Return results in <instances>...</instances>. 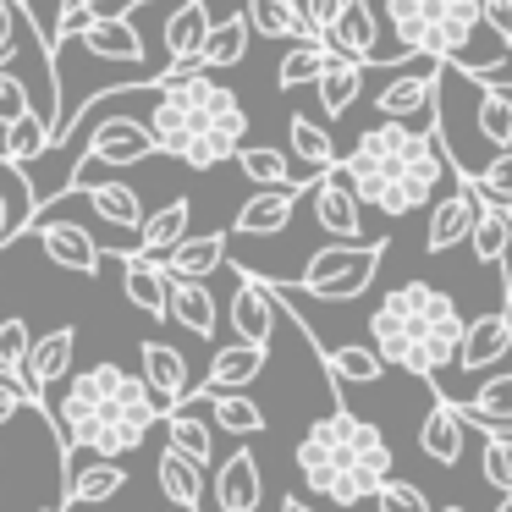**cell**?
I'll list each match as a JSON object with an SVG mask.
<instances>
[{
	"label": "cell",
	"instance_id": "6da1fadb",
	"mask_svg": "<svg viewBox=\"0 0 512 512\" xmlns=\"http://www.w3.org/2000/svg\"><path fill=\"white\" fill-rule=\"evenodd\" d=\"M446 166L452 160H446V144H441V127L435 122L424 133L408 122H375L358 133L347 160H336V171L353 182L358 204L391 215V221L424 210L435 199V188H441Z\"/></svg>",
	"mask_w": 512,
	"mask_h": 512
},
{
	"label": "cell",
	"instance_id": "7a4b0ae2",
	"mask_svg": "<svg viewBox=\"0 0 512 512\" xmlns=\"http://www.w3.org/2000/svg\"><path fill=\"white\" fill-rule=\"evenodd\" d=\"M155 105H149V133H155L160 155L182 160L193 171H215L232 160L248 138V111L221 78L210 72H160L149 83Z\"/></svg>",
	"mask_w": 512,
	"mask_h": 512
},
{
	"label": "cell",
	"instance_id": "3957f363",
	"mask_svg": "<svg viewBox=\"0 0 512 512\" xmlns=\"http://www.w3.org/2000/svg\"><path fill=\"white\" fill-rule=\"evenodd\" d=\"M160 424V408L149 397L144 375H127L122 364H89L83 375L67 380L56 402V430H61V463L72 457H127L149 441Z\"/></svg>",
	"mask_w": 512,
	"mask_h": 512
},
{
	"label": "cell",
	"instance_id": "277c9868",
	"mask_svg": "<svg viewBox=\"0 0 512 512\" xmlns=\"http://www.w3.org/2000/svg\"><path fill=\"white\" fill-rule=\"evenodd\" d=\"M292 463H298L303 485L320 501H331V507H358V501H369L391 479L397 457H391V441L380 435V424L358 419V413H347L342 402H336V413H325V419H314L309 430H303Z\"/></svg>",
	"mask_w": 512,
	"mask_h": 512
},
{
	"label": "cell",
	"instance_id": "5b68a950",
	"mask_svg": "<svg viewBox=\"0 0 512 512\" xmlns=\"http://www.w3.org/2000/svg\"><path fill=\"white\" fill-rule=\"evenodd\" d=\"M463 325V309L430 281H402L369 314V336H375V353L386 358V369H408L419 380H435L457 364Z\"/></svg>",
	"mask_w": 512,
	"mask_h": 512
},
{
	"label": "cell",
	"instance_id": "8992f818",
	"mask_svg": "<svg viewBox=\"0 0 512 512\" xmlns=\"http://www.w3.org/2000/svg\"><path fill=\"white\" fill-rule=\"evenodd\" d=\"M386 23L402 56H435L463 78L490 72L512 50L507 39L485 28L479 0H386Z\"/></svg>",
	"mask_w": 512,
	"mask_h": 512
},
{
	"label": "cell",
	"instance_id": "52a82bcc",
	"mask_svg": "<svg viewBox=\"0 0 512 512\" xmlns=\"http://www.w3.org/2000/svg\"><path fill=\"white\" fill-rule=\"evenodd\" d=\"M380 259H386V237L380 243H331L320 254H309V265H303L292 292H309V298H325V303H347L358 292H369Z\"/></svg>",
	"mask_w": 512,
	"mask_h": 512
},
{
	"label": "cell",
	"instance_id": "ba28073f",
	"mask_svg": "<svg viewBox=\"0 0 512 512\" xmlns=\"http://www.w3.org/2000/svg\"><path fill=\"white\" fill-rule=\"evenodd\" d=\"M149 155H160L149 122H138V116H105V122L89 133V144H83L78 166H72V182L89 177L94 166H116V171H122V166H138V160H149ZM72 182H67V188H72Z\"/></svg>",
	"mask_w": 512,
	"mask_h": 512
},
{
	"label": "cell",
	"instance_id": "9c48e42d",
	"mask_svg": "<svg viewBox=\"0 0 512 512\" xmlns=\"http://www.w3.org/2000/svg\"><path fill=\"white\" fill-rule=\"evenodd\" d=\"M441 72H446V61L419 56L408 72H397V78H391L386 89L375 94V116H380V122H413V116L435 122V100H441Z\"/></svg>",
	"mask_w": 512,
	"mask_h": 512
},
{
	"label": "cell",
	"instance_id": "30bf717a",
	"mask_svg": "<svg viewBox=\"0 0 512 512\" xmlns=\"http://www.w3.org/2000/svg\"><path fill=\"white\" fill-rule=\"evenodd\" d=\"M309 199H314V221H320V232L331 237V243H364V204H358L353 182L336 166L314 177Z\"/></svg>",
	"mask_w": 512,
	"mask_h": 512
},
{
	"label": "cell",
	"instance_id": "8fae6325",
	"mask_svg": "<svg viewBox=\"0 0 512 512\" xmlns=\"http://www.w3.org/2000/svg\"><path fill=\"white\" fill-rule=\"evenodd\" d=\"M320 39H325V50H336V56H353V61H364V67H380V61H391L386 50H380L375 0H342L336 23L325 28Z\"/></svg>",
	"mask_w": 512,
	"mask_h": 512
},
{
	"label": "cell",
	"instance_id": "7c38bea8",
	"mask_svg": "<svg viewBox=\"0 0 512 512\" xmlns=\"http://www.w3.org/2000/svg\"><path fill=\"white\" fill-rule=\"evenodd\" d=\"M474 215H479V188L468 171H457V193L430 204V221H424V254H446V248L468 243L474 232Z\"/></svg>",
	"mask_w": 512,
	"mask_h": 512
},
{
	"label": "cell",
	"instance_id": "4fadbf2b",
	"mask_svg": "<svg viewBox=\"0 0 512 512\" xmlns=\"http://www.w3.org/2000/svg\"><path fill=\"white\" fill-rule=\"evenodd\" d=\"M72 353H78V331H72V325H56L50 336H34V347H28V369H23L28 402L50 408V386L72 375Z\"/></svg>",
	"mask_w": 512,
	"mask_h": 512
},
{
	"label": "cell",
	"instance_id": "5bb4252c",
	"mask_svg": "<svg viewBox=\"0 0 512 512\" xmlns=\"http://www.w3.org/2000/svg\"><path fill=\"white\" fill-rule=\"evenodd\" d=\"M512 353V287H507V309L479 314V320L463 325V342H457V369L463 375H485L490 364Z\"/></svg>",
	"mask_w": 512,
	"mask_h": 512
},
{
	"label": "cell",
	"instance_id": "9a60e30c",
	"mask_svg": "<svg viewBox=\"0 0 512 512\" xmlns=\"http://www.w3.org/2000/svg\"><path fill=\"white\" fill-rule=\"evenodd\" d=\"M34 237H39V248H45L50 265L72 270V276H100L105 248L94 243V237L83 232V226H72V221H50V215H34Z\"/></svg>",
	"mask_w": 512,
	"mask_h": 512
},
{
	"label": "cell",
	"instance_id": "2e32d148",
	"mask_svg": "<svg viewBox=\"0 0 512 512\" xmlns=\"http://www.w3.org/2000/svg\"><path fill=\"white\" fill-rule=\"evenodd\" d=\"M276 320H281L276 287L243 270V281H237V292H232V331H237V342L270 347V331H276Z\"/></svg>",
	"mask_w": 512,
	"mask_h": 512
},
{
	"label": "cell",
	"instance_id": "e0dca14e",
	"mask_svg": "<svg viewBox=\"0 0 512 512\" xmlns=\"http://www.w3.org/2000/svg\"><path fill=\"white\" fill-rule=\"evenodd\" d=\"M468 430H474V424L463 419V408H457L452 397H435L430 413H424V424H419V452L430 457L435 468H457L463 463V446H468Z\"/></svg>",
	"mask_w": 512,
	"mask_h": 512
},
{
	"label": "cell",
	"instance_id": "ac0fdd59",
	"mask_svg": "<svg viewBox=\"0 0 512 512\" xmlns=\"http://www.w3.org/2000/svg\"><path fill=\"white\" fill-rule=\"evenodd\" d=\"M138 364H144V386H149V397H155L160 413H171L193 391L188 358H182L171 342H144V347H138Z\"/></svg>",
	"mask_w": 512,
	"mask_h": 512
},
{
	"label": "cell",
	"instance_id": "d6986e66",
	"mask_svg": "<svg viewBox=\"0 0 512 512\" xmlns=\"http://www.w3.org/2000/svg\"><path fill=\"white\" fill-rule=\"evenodd\" d=\"M210 34V6L204 0H182L166 17V67L171 72H199V50Z\"/></svg>",
	"mask_w": 512,
	"mask_h": 512
},
{
	"label": "cell",
	"instance_id": "ffe728a7",
	"mask_svg": "<svg viewBox=\"0 0 512 512\" xmlns=\"http://www.w3.org/2000/svg\"><path fill=\"white\" fill-rule=\"evenodd\" d=\"M259 496H265L259 457L243 446V452H232L215 468V512H259Z\"/></svg>",
	"mask_w": 512,
	"mask_h": 512
},
{
	"label": "cell",
	"instance_id": "44dd1931",
	"mask_svg": "<svg viewBox=\"0 0 512 512\" xmlns=\"http://www.w3.org/2000/svg\"><path fill=\"white\" fill-rule=\"evenodd\" d=\"M122 292H127V303H133L138 314H149V320H166V292H171V276H166V265L160 259H149V254H122Z\"/></svg>",
	"mask_w": 512,
	"mask_h": 512
},
{
	"label": "cell",
	"instance_id": "7402d4cb",
	"mask_svg": "<svg viewBox=\"0 0 512 512\" xmlns=\"http://www.w3.org/2000/svg\"><path fill=\"white\" fill-rule=\"evenodd\" d=\"M78 45L89 50L94 61H116V67H133V61H144V34L133 28V17H94L89 28L78 34Z\"/></svg>",
	"mask_w": 512,
	"mask_h": 512
},
{
	"label": "cell",
	"instance_id": "603a6c76",
	"mask_svg": "<svg viewBox=\"0 0 512 512\" xmlns=\"http://www.w3.org/2000/svg\"><path fill=\"white\" fill-rule=\"evenodd\" d=\"M298 193H303V188H259L254 199L237 210L232 232H237V237H276V232H287V226H292V210H298Z\"/></svg>",
	"mask_w": 512,
	"mask_h": 512
},
{
	"label": "cell",
	"instance_id": "cb8c5ba5",
	"mask_svg": "<svg viewBox=\"0 0 512 512\" xmlns=\"http://www.w3.org/2000/svg\"><path fill=\"white\" fill-rule=\"evenodd\" d=\"M34 182H28L23 166H12V160L0 155V248L17 243V237L34 226Z\"/></svg>",
	"mask_w": 512,
	"mask_h": 512
},
{
	"label": "cell",
	"instance_id": "d4e9b609",
	"mask_svg": "<svg viewBox=\"0 0 512 512\" xmlns=\"http://www.w3.org/2000/svg\"><path fill=\"white\" fill-rule=\"evenodd\" d=\"M122 485H127V468H122V457H94L89 468H72V479H67V496H61V507H67V512H78V507H100V501L122 496Z\"/></svg>",
	"mask_w": 512,
	"mask_h": 512
},
{
	"label": "cell",
	"instance_id": "484cf974",
	"mask_svg": "<svg viewBox=\"0 0 512 512\" xmlns=\"http://www.w3.org/2000/svg\"><path fill=\"white\" fill-rule=\"evenodd\" d=\"M265 358H270V347H259V342L221 347V353L210 358V375L199 380V391H243L248 380L265 375Z\"/></svg>",
	"mask_w": 512,
	"mask_h": 512
},
{
	"label": "cell",
	"instance_id": "4316f807",
	"mask_svg": "<svg viewBox=\"0 0 512 512\" xmlns=\"http://www.w3.org/2000/svg\"><path fill=\"white\" fill-rule=\"evenodd\" d=\"M166 320H177L182 331L204 336L210 342L215 325H221V309H215V292L204 281H177L171 276V292H166Z\"/></svg>",
	"mask_w": 512,
	"mask_h": 512
},
{
	"label": "cell",
	"instance_id": "83f0119b",
	"mask_svg": "<svg viewBox=\"0 0 512 512\" xmlns=\"http://www.w3.org/2000/svg\"><path fill=\"white\" fill-rule=\"evenodd\" d=\"M67 193H83V199L94 204V215H100L105 226H116V232H138L144 226V199H138V188H127V182H78V188Z\"/></svg>",
	"mask_w": 512,
	"mask_h": 512
},
{
	"label": "cell",
	"instance_id": "f1b7e54d",
	"mask_svg": "<svg viewBox=\"0 0 512 512\" xmlns=\"http://www.w3.org/2000/svg\"><path fill=\"white\" fill-rule=\"evenodd\" d=\"M160 265H166V276H177V281H210L215 270L226 265V232L182 237V243L160 259Z\"/></svg>",
	"mask_w": 512,
	"mask_h": 512
},
{
	"label": "cell",
	"instance_id": "f546056e",
	"mask_svg": "<svg viewBox=\"0 0 512 512\" xmlns=\"http://www.w3.org/2000/svg\"><path fill=\"white\" fill-rule=\"evenodd\" d=\"M320 111L325 116H347L353 111V100L364 94V61H353V56H325V72H320Z\"/></svg>",
	"mask_w": 512,
	"mask_h": 512
},
{
	"label": "cell",
	"instance_id": "4dcf8cb0",
	"mask_svg": "<svg viewBox=\"0 0 512 512\" xmlns=\"http://www.w3.org/2000/svg\"><path fill=\"white\" fill-rule=\"evenodd\" d=\"M320 364L331 375V386H375L386 375V358L364 342H347V347H320Z\"/></svg>",
	"mask_w": 512,
	"mask_h": 512
},
{
	"label": "cell",
	"instance_id": "1f68e13d",
	"mask_svg": "<svg viewBox=\"0 0 512 512\" xmlns=\"http://www.w3.org/2000/svg\"><path fill=\"white\" fill-rule=\"evenodd\" d=\"M457 408H463V419L474 424V430H512V369L490 375L485 386L468 402H457Z\"/></svg>",
	"mask_w": 512,
	"mask_h": 512
},
{
	"label": "cell",
	"instance_id": "d6a6232c",
	"mask_svg": "<svg viewBox=\"0 0 512 512\" xmlns=\"http://www.w3.org/2000/svg\"><path fill=\"white\" fill-rule=\"evenodd\" d=\"M188 221H193V204H188V199H171L166 210L144 215V226H138V254L166 259L171 248H177L182 237H188Z\"/></svg>",
	"mask_w": 512,
	"mask_h": 512
},
{
	"label": "cell",
	"instance_id": "836d02e7",
	"mask_svg": "<svg viewBox=\"0 0 512 512\" xmlns=\"http://www.w3.org/2000/svg\"><path fill=\"white\" fill-rule=\"evenodd\" d=\"M474 83V78H468ZM479 100H474V122H479V138H485L490 149H512V89H501V83H474Z\"/></svg>",
	"mask_w": 512,
	"mask_h": 512
},
{
	"label": "cell",
	"instance_id": "e575fe53",
	"mask_svg": "<svg viewBox=\"0 0 512 512\" xmlns=\"http://www.w3.org/2000/svg\"><path fill=\"white\" fill-rule=\"evenodd\" d=\"M243 17L265 39H309V23H303L298 0H243Z\"/></svg>",
	"mask_w": 512,
	"mask_h": 512
},
{
	"label": "cell",
	"instance_id": "d590c367",
	"mask_svg": "<svg viewBox=\"0 0 512 512\" xmlns=\"http://www.w3.org/2000/svg\"><path fill=\"white\" fill-rule=\"evenodd\" d=\"M160 419H166V446H177L182 457H193V463H210L215 457V424H204L188 402H177V408L160 413Z\"/></svg>",
	"mask_w": 512,
	"mask_h": 512
},
{
	"label": "cell",
	"instance_id": "8d00e7d4",
	"mask_svg": "<svg viewBox=\"0 0 512 512\" xmlns=\"http://www.w3.org/2000/svg\"><path fill=\"white\" fill-rule=\"evenodd\" d=\"M199 391V386H193ZM204 408H210V424L226 435H259L265 430V413H259V402H248L243 391H199Z\"/></svg>",
	"mask_w": 512,
	"mask_h": 512
},
{
	"label": "cell",
	"instance_id": "74e56055",
	"mask_svg": "<svg viewBox=\"0 0 512 512\" xmlns=\"http://www.w3.org/2000/svg\"><path fill=\"white\" fill-rule=\"evenodd\" d=\"M248 17H226V23H210V34H204V50H199V72H215V67H237V61L248 56Z\"/></svg>",
	"mask_w": 512,
	"mask_h": 512
},
{
	"label": "cell",
	"instance_id": "f35d334b",
	"mask_svg": "<svg viewBox=\"0 0 512 512\" xmlns=\"http://www.w3.org/2000/svg\"><path fill=\"white\" fill-rule=\"evenodd\" d=\"M232 160L243 166L248 182H259V188H314V182L292 177V160L281 155V149H270V144H243Z\"/></svg>",
	"mask_w": 512,
	"mask_h": 512
},
{
	"label": "cell",
	"instance_id": "ab89813d",
	"mask_svg": "<svg viewBox=\"0 0 512 512\" xmlns=\"http://www.w3.org/2000/svg\"><path fill=\"white\" fill-rule=\"evenodd\" d=\"M468 248H474L479 265H501L512 248V226L507 215H501V204H490L485 193H479V215H474V232H468Z\"/></svg>",
	"mask_w": 512,
	"mask_h": 512
},
{
	"label": "cell",
	"instance_id": "60d3db41",
	"mask_svg": "<svg viewBox=\"0 0 512 512\" xmlns=\"http://www.w3.org/2000/svg\"><path fill=\"white\" fill-rule=\"evenodd\" d=\"M325 39L320 34H309V39H292V50L281 56V67H276V89H309V83H320V72H325Z\"/></svg>",
	"mask_w": 512,
	"mask_h": 512
},
{
	"label": "cell",
	"instance_id": "b9f144b4",
	"mask_svg": "<svg viewBox=\"0 0 512 512\" xmlns=\"http://www.w3.org/2000/svg\"><path fill=\"white\" fill-rule=\"evenodd\" d=\"M287 138H292V155L309 166V177H320V171L336 166V144H331V133H325L314 116H292V122H287Z\"/></svg>",
	"mask_w": 512,
	"mask_h": 512
},
{
	"label": "cell",
	"instance_id": "7bdbcfd3",
	"mask_svg": "<svg viewBox=\"0 0 512 512\" xmlns=\"http://www.w3.org/2000/svg\"><path fill=\"white\" fill-rule=\"evenodd\" d=\"M45 149H50V122H45L39 111H28L23 122L6 127V144H0V155L12 160V166H34Z\"/></svg>",
	"mask_w": 512,
	"mask_h": 512
},
{
	"label": "cell",
	"instance_id": "ee69618b",
	"mask_svg": "<svg viewBox=\"0 0 512 512\" xmlns=\"http://www.w3.org/2000/svg\"><path fill=\"white\" fill-rule=\"evenodd\" d=\"M479 468H485V485L496 490V496H512V435L507 430H485Z\"/></svg>",
	"mask_w": 512,
	"mask_h": 512
},
{
	"label": "cell",
	"instance_id": "f6af8a7d",
	"mask_svg": "<svg viewBox=\"0 0 512 512\" xmlns=\"http://www.w3.org/2000/svg\"><path fill=\"white\" fill-rule=\"evenodd\" d=\"M28 347H34V336H28V320H0V375L12 380V386H23V369H28Z\"/></svg>",
	"mask_w": 512,
	"mask_h": 512
},
{
	"label": "cell",
	"instance_id": "bcb514c9",
	"mask_svg": "<svg viewBox=\"0 0 512 512\" xmlns=\"http://www.w3.org/2000/svg\"><path fill=\"white\" fill-rule=\"evenodd\" d=\"M34 17H28L23 0H0V67H12V56L23 50V39L34 34Z\"/></svg>",
	"mask_w": 512,
	"mask_h": 512
},
{
	"label": "cell",
	"instance_id": "7dc6e473",
	"mask_svg": "<svg viewBox=\"0 0 512 512\" xmlns=\"http://www.w3.org/2000/svg\"><path fill=\"white\" fill-rule=\"evenodd\" d=\"M369 501H375V512H435L430 496H424V485H413V479H397V474H391Z\"/></svg>",
	"mask_w": 512,
	"mask_h": 512
},
{
	"label": "cell",
	"instance_id": "c3c4849f",
	"mask_svg": "<svg viewBox=\"0 0 512 512\" xmlns=\"http://www.w3.org/2000/svg\"><path fill=\"white\" fill-rule=\"evenodd\" d=\"M468 177H474V188L485 193L490 204H507V199H512V149H501V155L490 160V166L468 171Z\"/></svg>",
	"mask_w": 512,
	"mask_h": 512
},
{
	"label": "cell",
	"instance_id": "681fc988",
	"mask_svg": "<svg viewBox=\"0 0 512 512\" xmlns=\"http://www.w3.org/2000/svg\"><path fill=\"white\" fill-rule=\"evenodd\" d=\"M89 23H94V6H89V0H61L56 17H50V39H78Z\"/></svg>",
	"mask_w": 512,
	"mask_h": 512
},
{
	"label": "cell",
	"instance_id": "f907efd6",
	"mask_svg": "<svg viewBox=\"0 0 512 512\" xmlns=\"http://www.w3.org/2000/svg\"><path fill=\"white\" fill-rule=\"evenodd\" d=\"M479 17H485L490 34L512 45V0H479Z\"/></svg>",
	"mask_w": 512,
	"mask_h": 512
},
{
	"label": "cell",
	"instance_id": "816d5d0a",
	"mask_svg": "<svg viewBox=\"0 0 512 512\" xmlns=\"http://www.w3.org/2000/svg\"><path fill=\"white\" fill-rule=\"evenodd\" d=\"M303 6V23H309V34H325V28L336 23V12H342V0H298Z\"/></svg>",
	"mask_w": 512,
	"mask_h": 512
},
{
	"label": "cell",
	"instance_id": "f5cc1de1",
	"mask_svg": "<svg viewBox=\"0 0 512 512\" xmlns=\"http://www.w3.org/2000/svg\"><path fill=\"white\" fill-rule=\"evenodd\" d=\"M23 408H28V391H23V386H12V380L0 375V424H12Z\"/></svg>",
	"mask_w": 512,
	"mask_h": 512
},
{
	"label": "cell",
	"instance_id": "db71d44e",
	"mask_svg": "<svg viewBox=\"0 0 512 512\" xmlns=\"http://www.w3.org/2000/svg\"><path fill=\"white\" fill-rule=\"evenodd\" d=\"M94 17H133V6H149V0H89Z\"/></svg>",
	"mask_w": 512,
	"mask_h": 512
},
{
	"label": "cell",
	"instance_id": "11a10c76",
	"mask_svg": "<svg viewBox=\"0 0 512 512\" xmlns=\"http://www.w3.org/2000/svg\"><path fill=\"white\" fill-rule=\"evenodd\" d=\"M281 512H314L309 501H298V496H281Z\"/></svg>",
	"mask_w": 512,
	"mask_h": 512
},
{
	"label": "cell",
	"instance_id": "9f6ffc18",
	"mask_svg": "<svg viewBox=\"0 0 512 512\" xmlns=\"http://www.w3.org/2000/svg\"><path fill=\"white\" fill-rule=\"evenodd\" d=\"M496 512H512V496H501V501H496Z\"/></svg>",
	"mask_w": 512,
	"mask_h": 512
},
{
	"label": "cell",
	"instance_id": "6f0895ef",
	"mask_svg": "<svg viewBox=\"0 0 512 512\" xmlns=\"http://www.w3.org/2000/svg\"><path fill=\"white\" fill-rule=\"evenodd\" d=\"M501 215H507V226H512V199H507V204H501Z\"/></svg>",
	"mask_w": 512,
	"mask_h": 512
},
{
	"label": "cell",
	"instance_id": "680465c9",
	"mask_svg": "<svg viewBox=\"0 0 512 512\" xmlns=\"http://www.w3.org/2000/svg\"><path fill=\"white\" fill-rule=\"evenodd\" d=\"M435 512H468V507H435Z\"/></svg>",
	"mask_w": 512,
	"mask_h": 512
},
{
	"label": "cell",
	"instance_id": "91938a15",
	"mask_svg": "<svg viewBox=\"0 0 512 512\" xmlns=\"http://www.w3.org/2000/svg\"><path fill=\"white\" fill-rule=\"evenodd\" d=\"M45 512H67V507H45Z\"/></svg>",
	"mask_w": 512,
	"mask_h": 512
},
{
	"label": "cell",
	"instance_id": "94428289",
	"mask_svg": "<svg viewBox=\"0 0 512 512\" xmlns=\"http://www.w3.org/2000/svg\"><path fill=\"white\" fill-rule=\"evenodd\" d=\"M171 512H177V507H171Z\"/></svg>",
	"mask_w": 512,
	"mask_h": 512
}]
</instances>
